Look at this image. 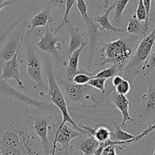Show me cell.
I'll list each match as a JSON object with an SVG mask.
<instances>
[{"label":"cell","instance_id":"7c38bea8","mask_svg":"<svg viewBox=\"0 0 155 155\" xmlns=\"http://www.w3.org/2000/svg\"><path fill=\"white\" fill-rule=\"evenodd\" d=\"M20 48L17 50L16 53L12 59L3 62L1 65V68H2L1 77L5 81H8L10 79H14L17 83L19 88L25 90L26 87L24 84L23 81H21V79L20 68H19L18 53Z\"/></svg>","mask_w":155,"mask_h":155},{"label":"cell","instance_id":"d590c367","mask_svg":"<svg viewBox=\"0 0 155 155\" xmlns=\"http://www.w3.org/2000/svg\"><path fill=\"white\" fill-rule=\"evenodd\" d=\"M123 78H123V76L120 75V74H116V75H115L114 77L112 78L111 81H112V84H113V87H115L118 85V84H120L122 81H123Z\"/></svg>","mask_w":155,"mask_h":155},{"label":"cell","instance_id":"74e56055","mask_svg":"<svg viewBox=\"0 0 155 155\" xmlns=\"http://www.w3.org/2000/svg\"><path fill=\"white\" fill-rule=\"evenodd\" d=\"M153 155H155V149H154V150H153Z\"/></svg>","mask_w":155,"mask_h":155},{"label":"cell","instance_id":"52a82bcc","mask_svg":"<svg viewBox=\"0 0 155 155\" xmlns=\"http://www.w3.org/2000/svg\"><path fill=\"white\" fill-rule=\"evenodd\" d=\"M35 36H38L40 37V41L36 44L37 49L39 51L51 55L58 63L66 66V62L59 53V50H61L64 43V39L62 37L55 35L53 31L50 29L49 26L44 28V35L41 34V31L39 30L35 34Z\"/></svg>","mask_w":155,"mask_h":155},{"label":"cell","instance_id":"6da1fadb","mask_svg":"<svg viewBox=\"0 0 155 155\" xmlns=\"http://www.w3.org/2000/svg\"><path fill=\"white\" fill-rule=\"evenodd\" d=\"M124 38L120 37L117 40L110 43H106L104 41L99 42L101 45L100 49L101 61L94 65L98 67H102L106 64L116 67L119 72H121L126 67L132 56L134 50H136L138 44L142 40L139 36L123 34Z\"/></svg>","mask_w":155,"mask_h":155},{"label":"cell","instance_id":"5bb4252c","mask_svg":"<svg viewBox=\"0 0 155 155\" xmlns=\"http://www.w3.org/2000/svg\"><path fill=\"white\" fill-rule=\"evenodd\" d=\"M51 9L52 8L48 5H46L45 8L38 14L34 15L31 18L29 25L27 26L28 30L25 33V37H29L31 33L33 32L35 28H46L49 26L50 23L54 21V19L51 16Z\"/></svg>","mask_w":155,"mask_h":155},{"label":"cell","instance_id":"8d00e7d4","mask_svg":"<svg viewBox=\"0 0 155 155\" xmlns=\"http://www.w3.org/2000/svg\"><path fill=\"white\" fill-rule=\"evenodd\" d=\"M102 1H103V2H104V9L107 8L110 5V0H102Z\"/></svg>","mask_w":155,"mask_h":155},{"label":"cell","instance_id":"83f0119b","mask_svg":"<svg viewBox=\"0 0 155 155\" xmlns=\"http://www.w3.org/2000/svg\"><path fill=\"white\" fill-rule=\"evenodd\" d=\"M155 46V45H154ZM155 68V51L150 53L148 59L141 68V73L144 76L150 74V71Z\"/></svg>","mask_w":155,"mask_h":155},{"label":"cell","instance_id":"1f68e13d","mask_svg":"<svg viewBox=\"0 0 155 155\" xmlns=\"http://www.w3.org/2000/svg\"><path fill=\"white\" fill-rule=\"evenodd\" d=\"M76 5L77 8L82 17L83 20L88 18V14H87V7L85 3L84 0H76Z\"/></svg>","mask_w":155,"mask_h":155},{"label":"cell","instance_id":"d6a6232c","mask_svg":"<svg viewBox=\"0 0 155 155\" xmlns=\"http://www.w3.org/2000/svg\"><path fill=\"white\" fill-rule=\"evenodd\" d=\"M46 5H48L53 8H59L61 11H65V1L66 0H44Z\"/></svg>","mask_w":155,"mask_h":155},{"label":"cell","instance_id":"f546056e","mask_svg":"<svg viewBox=\"0 0 155 155\" xmlns=\"http://www.w3.org/2000/svg\"><path fill=\"white\" fill-rule=\"evenodd\" d=\"M135 15L136 16L137 19L141 22H144L147 19V12H146V8L143 0H138V6H137Z\"/></svg>","mask_w":155,"mask_h":155},{"label":"cell","instance_id":"277c9868","mask_svg":"<svg viewBox=\"0 0 155 155\" xmlns=\"http://www.w3.org/2000/svg\"><path fill=\"white\" fill-rule=\"evenodd\" d=\"M25 50L27 56V71L31 82L32 83L33 88L39 91V95L42 100L46 99L48 87L46 84L42 77V65L41 59L40 58L37 49L34 47L29 37H25Z\"/></svg>","mask_w":155,"mask_h":155},{"label":"cell","instance_id":"5b68a950","mask_svg":"<svg viewBox=\"0 0 155 155\" xmlns=\"http://www.w3.org/2000/svg\"><path fill=\"white\" fill-rule=\"evenodd\" d=\"M149 78L147 91L141 97V103L134 113L132 125L141 126L155 120V81H153L150 74ZM150 124V123H149Z\"/></svg>","mask_w":155,"mask_h":155},{"label":"cell","instance_id":"f1b7e54d","mask_svg":"<svg viewBox=\"0 0 155 155\" xmlns=\"http://www.w3.org/2000/svg\"><path fill=\"white\" fill-rule=\"evenodd\" d=\"M131 83L128 81L126 78H123V81L118 84V85L115 87V91L116 93L119 94H123V95H127L129 93L131 90Z\"/></svg>","mask_w":155,"mask_h":155},{"label":"cell","instance_id":"8fae6325","mask_svg":"<svg viewBox=\"0 0 155 155\" xmlns=\"http://www.w3.org/2000/svg\"><path fill=\"white\" fill-rule=\"evenodd\" d=\"M84 21L85 22L87 26V34L89 40V53H88V59H87V65L85 66V69L90 71L91 65L93 62L94 57L95 50H96V46L99 44L101 41H102V37L105 32L101 30V27L97 22L94 20V17H90L84 19Z\"/></svg>","mask_w":155,"mask_h":155},{"label":"cell","instance_id":"e575fe53","mask_svg":"<svg viewBox=\"0 0 155 155\" xmlns=\"http://www.w3.org/2000/svg\"><path fill=\"white\" fill-rule=\"evenodd\" d=\"M102 155H116V147L114 144H110L104 149Z\"/></svg>","mask_w":155,"mask_h":155},{"label":"cell","instance_id":"4316f807","mask_svg":"<svg viewBox=\"0 0 155 155\" xmlns=\"http://www.w3.org/2000/svg\"><path fill=\"white\" fill-rule=\"evenodd\" d=\"M106 82H107V79H106V78H91V79L87 82V84H88L90 87H91L92 88L100 91L102 92V93H105Z\"/></svg>","mask_w":155,"mask_h":155},{"label":"cell","instance_id":"9c48e42d","mask_svg":"<svg viewBox=\"0 0 155 155\" xmlns=\"http://www.w3.org/2000/svg\"><path fill=\"white\" fill-rule=\"evenodd\" d=\"M56 79L58 84L62 86L64 89L65 94V97H66L70 102L82 104L87 100H91L92 95L91 96L90 92H91L94 88L90 87L87 84L79 85L62 77H57Z\"/></svg>","mask_w":155,"mask_h":155},{"label":"cell","instance_id":"ab89813d","mask_svg":"<svg viewBox=\"0 0 155 155\" xmlns=\"http://www.w3.org/2000/svg\"><path fill=\"white\" fill-rule=\"evenodd\" d=\"M154 2H155V0H154Z\"/></svg>","mask_w":155,"mask_h":155},{"label":"cell","instance_id":"7a4b0ae2","mask_svg":"<svg viewBox=\"0 0 155 155\" xmlns=\"http://www.w3.org/2000/svg\"><path fill=\"white\" fill-rule=\"evenodd\" d=\"M44 67H45L46 74H47V79H48L47 96L50 98L52 104L59 110L60 113L62 114V120L61 123L59 124V128H61L62 126L66 124V123H69L74 129H75L76 130L81 132L83 137L91 135L87 131L80 128L78 124L74 121V120L71 118V115L68 113V104H67L66 101H65V95L63 94L62 90L59 87V85L58 84L57 81H56L50 58L48 56L44 57Z\"/></svg>","mask_w":155,"mask_h":155},{"label":"cell","instance_id":"7402d4cb","mask_svg":"<svg viewBox=\"0 0 155 155\" xmlns=\"http://www.w3.org/2000/svg\"><path fill=\"white\" fill-rule=\"evenodd\" d=\"M96 73L87 71L85 68H81V69H78V72L73 77L72 82L76 84H79V85L87 84V82L92 78V76L94 75Z\"/></svg>","mask_w":155,"mask_h":155},{"label":"cell","instance_id":"30bf717a","mask_svg":"<svg viewBox=\"0 0 155 155\" xmlns=\"http://www.w3.org/2000/svg\"><path fill=\"white\" fill-rule=\"evenodd\" d=\"M83 135L73 127H69L65 124L61 128H58L55 134L54 139L53 142V153L55 155L57 144H61V148L59 150V153L61 155H69L68 148L71 140L75 138H82Z\"/></svg>","mask_w":155,"mask_h":155},{"label":"cell","instance_id":"ffe728a7","mask_svg":"<svg viewBox=\"0 0 155 155\" xmlns=\"http://www.w3.org/2000/svg\"><path fill=\"white\" fill-rule=\"evenodd\" d=\"M128 21H129V24H128L126 29V34L139 36V37H141L142 38L145 37L146 34L144 33V29H143V25H144V24L142 25L141 23V21H139L137 19L135 14L128 19Z\"/></svg>","mask_w":155,"mask_h":155},{"label":"cell","instance_id":"3957f363","mask_svg":"<svg viewBox=\"0 0 155 155\" xmlns=\"http://www.w3.org/2000/svg\"><path fill=\"white\" fill-rule=\"evenodd\" d=\"M154 45L155 27L150 34H147L140 41L128 64L119 74L127 79L131 84H133L136 76L139 73H141V68L148 59L152 48Z\"/></svg>","mask_w":155,"mask_h":155},{"label":"cell","instance_id":"ac0fdd59","mask_svg":"<svg viewBox=\"0 0 155 155\" xmlns=\"http://www.w3.org/2000/svg\"><path fill=\"white\" fill-rule=\"evenodd\" d=\"M87 45L81 46L80 48L74 50L70 56H68V62L67 63L66 68L65 71V79L69 81H72V78L74 74L78 71V61L81 51Z\"/></svg>","mask_w":155,"mask_h":155},{"label":"cell","instance_id":"d4e9b609","mask_svg":"<svg viewBox=\"0 0 155 155\" xmlns=\"http://www.w3.org/2000/svg\"><path fill=\"white\" fill-rule=\"evenodd\" d=\"M110 135H111V132L108 128L101 126V127L95 129L93 137L98 142H104V141L110 139Z\"/></svg>","mask_w":155,"mask_h":155},{"label":"cell","instance_id":"cb8c5ba5","mask_svg":"<svg viewBox=\"0 0 155 155\" xmlns=\"http://www.w3.org/2000/svg\"><path fill=\"white\" fill-rule=\"evenodd\" d=\"M116 5L114 10V16L113 18V21L114 22L121 21L123 19V13L128 5L130 0H116Z\"/></svg>","mask_w":155,"mask_h":155},{"label":"cell","instance_id":"e0dca14e","mask_svg":"<svg viewBox=\"0 0 155 155\" xmlns=\"http://www.w3.org/2000/svg\"><path fill=\"white\" fill-rule=\"evenodd\" d=\"M113 104L116 106V107L119 110V111L121 113L123 116V120H122V124L120 126L122 128H125L126 123L128 122L132 123V117L129 114V107H130L131 103L129 101L126 95L119 94L115 92L114 96H113Z\"/></svg>","mask_w":155,"mask_h":155},{"label":"cell","instance_id":"f35d334b","mask_svg":"<svg viewBox=\"0 0 155 155\" xmlns=\"http://www.w3.org/2000/svg\"><path fill=\"white\" fill-rule=\"evenodd\" d=\"M0 155H2V153H1V152H0Z\"/></svg>","mask_w":155,"mask_h":155},{"label":"cell","instance_id":"4dcf8cb0","mask_svg":"<svg viewBox=\"0 0 155 155\" xmlns=\"http://www.w3.org/2000/svg\"><path fill=\"white\" fill-rule=\"evenodd\" d=\"M143 1H144V6H145L146 12H147V19L144 22L143 29H144V33L147 35V31L149 30V25H150V20H151V10H150V7H151L152 0H143Z\"/></svg>","mask_w":155,"mask_h":155},{"label":"cell","instance_id":"603a6c76","mask_svg":"<svg viewBox=\"0 0 155 155\" xmlns=\"http://www.w3.org/2000/svg\"><path fill=\"white\" fill-rule=\"evenodd\" d=\"M74 4H76V0H66V1H65V11H64L63 18H62V21L59 24V26H58L57 28L55 29V31H53L55 35H56V34H57L60 30H62L64 27H65L67 22L70 20L68 16H69L70 12H71L72 7L74 5Z\"/></svg>","mask_w":155,"mask_h":155},{"label":"cell","instance_id":"9a60e30c","mask_svg":"<svg viewBox=\"0 0 155 155\" xmlns=\"http://www.w3.org/2000/svg\"><path fill=\"white\" fill-rule=\"evenodd\" d=\"M68 34L70 36V41L68 44V47L66 50L67 56H70L74 50L80 48L83 45H87L86 42L83 41V37L84 36V33L80 31L79 28H74L71 24V21H68L65 25Z\"/></svg>","mask_w":155,"mask_h":155},{"label":"cell","instance_id":"2e32d148","mask_svg":"<svg viewBox=\"0 0 155 155\" xmlns=\"http://www.w3.org/2000/svg\"><path fill=\"white\" fill-rule=\"evenodd\" d=\"M116 5V1L110 4V6L107 8L104 9V13L102 15H97L96 17H94V20L95 22L98 24L101 27V30L104 32H114V33H119V34H126V30L120 29V28H117L116 27L113 26L111 23H110V20H109V15L110 13L113 10H114L115 7Z\"/></svg>","mask_w":155,"mask_h":155},{"label":"cell","instance_id":"ba28073f","mask_svg":"<svg viewBox=\"0 0 155 155\" xmlns=\"http://www.w3.org/2000/svg\"><path fill=\"white\" fill-rule=\"evenodd\" d=\"M53 118V114L48 112L37 113L34 116L31 115L33 129L35 135L40 138L43 150L46 155H52L53 153V144H50L48 138L49 131L53 127V126L50 125Z\"/></svg>","mask_w":155,"mask_h":155},{"label":"cell","instance_id":"d6986e66","mask_svg":"<svg viewBox=\"0 0 155 155\" xmlns=\"http://www.w3.org/2000/svg\"><path fill=\"white\" fill-rule=\"evenodd\" d=\"M81 143L78 147L80 155H94L99 146V142L91 135L82 137Z\"/></svg>","mask_w":155,"mask_h":155},{"label":"cell","instance_id":"8992f818","mask_svg":"<svg viewBox=\"0 0 155 155\" xmlns=\"http://www.w3.org/2000/svg\"><path fill=\"white\" fill-rule=\"evenodd\" d=\"M7 31L0 35V44L5 39ZM0 95L5 97L12 98V99L21 101V102L25 103L28 105H32L34 107H37V108L40 109V110H44L45 112H48V113H54L56 112V109H55L56 107L52 105L48 101H46L45 100L37 101L34 98L30 97L27 95L20 93L16 89L12 87L10 84H8L7 81L2 79L1 75H0Z\"/></svg>","mask_w":155,"mask_h":155},{"label":"cell","instance_id":"44dd1931","mask_svg":"<svg viewBox=\"0 0 155 155\" xmlns=\"http://www.w3.org/2000/svg\"><path fill=\"white\" fill-rule=\"evenodd\" d=\"M113 127H114V132H111L110 140L113 141H123L125 148L126 147L125 146V141H130L136 136L123 130L122 126L116 123H113Z\"/></svg>","mask_w":155,"mask_h":155},{"label":"cell","instance_id":"4fadbf2b","mask_svg":"<svg viewBox=\"0 0 155 155\" xmlns=\"http://www.w3.org/2000/svg\"><path fill=\"white\" fill-rule=\"evenodd\" d=\"M23 36L15 34L10 37L7 38L4 42L3 46L0 50V62L2 65L3 62L9 60L14 56L17 50L21 47L23 44Z\"/></svg>","mask_w":155,"mask_h":155},{"label":"cell","instance_id":"836d02e7","mask_svg":"<svg viewBox=\"0 0 155 155\" xmlns=\"http://www.w3.org/2000/svg\"><path fill=\"white\" fill-rule=\"evenodd\" d=\"M153 131H155V120L151 123V124L149 125V126L147 129H144L142 132H141V133L138 134V135H137L136 136H135V139H134L135 143L140 141L143 138H144V137H146L147 135H148L150 132H153Z\"/></svg>","mask_w":155,"mask_h":155},{"label":"cell","instance_id":"484cf974","mask_svg":"<svg viewBox=\"0 0 155 155\" xmlns=\"http://www.w3.org/2000/svg\"><path fill=\"white\" fill-rule=\"evenodd\" d=\"M118 69L116 68V67L111 66L108 68H105V69H102L101 71H98L97 73L94 74V76H92V78H106V79H109L110 78L114 77L116 74H119Z\"/></svg>","mask_w":155,"mask_h":155}]
</instances>
